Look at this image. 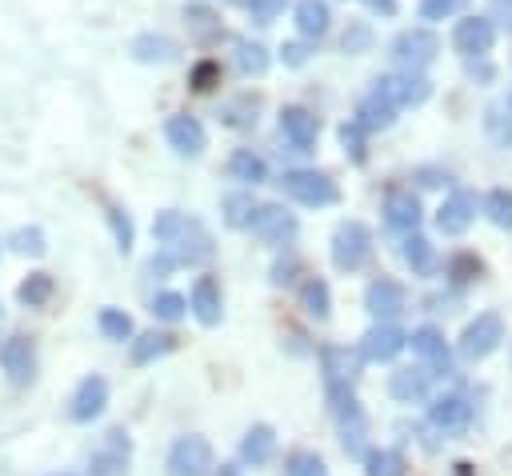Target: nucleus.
<instances>
[{"mask_svg":"<svg viewBox=\"0 0 512 476\" xmlns=\"http://www.w3.org/2000/svg\"><path fill=\"white\" fill-rule=\"evenodd\" d=\"M452 44H456V52H460V56L480 60V56H488V52H492V44H496V28H492V20H484V16H468V20H460V24H456Z\"/></svg>","mask_w":512,"mask_h":476,"instance_id":"4468645a","label":"nucleus"},{"mask_svg":"<svg viewBox=\"0 0 512 476\" xmlns=\"http://www.w3.org/2000/svg\"><path fill=\"white\" fill-rule=\"evenodd\" d=\"M0 364H4L12 384H28L36 376V348H32V340L28 336H8L0 344Z\"/></svg>","mask_w":512,"mask_h":476,"instance_id":"f3484780","label":"nucleus"},{"mask_svg":"<svg viewBox=\"0 0 512 476\" xmlns=\"http://www.w3.org/2000/svg\"><path fill=\"white\" fill-rule=\"evenodd\" d=\"M272 452H276V432H272L268 424H252V428L244 432V440H240V460H244L248 468H260V464L272 460Z\"/></svg>","mask_w":512,"mask_h":476,"instance_id":"5701e85b","label":"nucleus"},{"mask_svg":"<svg viewBox=\"0 0 512 476\" xmlns=\"http://www.w3.org/2000/svg\"><path fill=\"white\" fill-rule=\"evenodd\" d=\"M104 220H108V228H112V236H116V248H120V252H128V248H132V236H136V228H132L128 212H124V208H116V204H104Z\"/></svg>","mask_w":512,"mask_h":476,"instance_id":"79ce46f5","label":"nucleus"},{"mask_svg":"<svg viewBox=\"0 0 512 476\" xmlns=\"http://www.w3.org/2000/svg\"><path fill=\"white\" fill-rule=\"evenodd\" d=\"M184 312H188V300H184L180 292H160V296L152 300V316H156V320H168V324H176Z\"/></svg>","mask_w":512,"mask_h":476,"instance_id":"a18cd8bd","label":"nucleus"},{"mask_svg":"<svg viewBox=\"0 0 512 476\" xmlns=\"http://www.w3.org/2000/svg\"><path fill=\"white\" fill-rule=\"evenodd\" d=\"M280 188L296 200V204H308V208H328L340 200V188L332 176L324 172H312V168H292L280 176Z\"/></svg>","mask_w":512,"mask_h":476,"instance_id":"f03ea898","label":"nucleus"},{"mask_svg":"<svg viewBox=\"0 0 512 476\" xmlns=\"http://www.w3.org/2000/svg\"><path fill=\"white\" fill-rule=\"evenodd\" d=\"M172 348H176V336H168V332H144V336L132 340V364H152V360L168 356Z\"/></svg>","mask_w":512,"mask_h":476,"instance_id":"c85d7f7f","label":"nucleus"},{"mask_svg":"<svg viewBox=\"0 0 512 476\" xmlns=\"http://www.w3.org/2000/svg\"><path fill=\"white\" fill-rule=\"evenodd\" d=\"M488 132H492L500 144H512V116L504 120V112H500V108H492V112H488Z\"/></svg>","mask_w":512,"mask_h":476,"instance_id":"603ef678","label":"nucleus"},{"mask_svg":"<svg viewBox=\"0 0 512 476\" xmlns=\"http://www.w3.org/2000/svg\"><path fill=\"white\" fill-rule=\"evenodd\" d=\"M472 220H476V196L464 192V188L452 192V196L440 204V212H436V224H440L444 236H460V232H468Z\"/></svg>","mask_w":512,"mask_h":476,"instance_id":"6ab92c4d","label":"nucleus"},{"mask_svg":"<svg viewBox=\"0 0 512 476\" xmlns=\"http://www.w3.org/2000/svg\"><path fill=\"white\" fill-rule=\"evenodd\" d=\"M164 136H168V144H172L180 156H200V152L208 148L204 124H200L196 116H188V112L168 116V120H164Z\"/></svg>","mask_w":512,"mask_h":476,"instance_id":"dca6fc26","label":"nucleus"},{"mask_svg":"<svg viewBox=\"0 0 512 476\" xmlns=\"http://www.w3.org/2000/svg\"><path fill=\"white\" fill-rule=\"evenodd\" d=\"M280 60H284L288 68H300V64L308 60V48H304V44H284V48H280Z\"/></svg>","mask_w":512,"mask_h":476,"instance_id":"5fc2aeb1","label":"nucleus"},{"mask_svg":"<svg viewBox=\"0 0 512 476\" xmlns=\"http://www.w3.org/2000/svg\"><path fill=\"white\" fill-rule=\"evenodd\" d=\"M428 368H396L392 376H388V392H392V400H400V404H420V400H428Z\"/></svg>","mask_w":512,"mask_h":476,"instance_id":"4be33fe9","label":"nucleus"},{"mask_svg":"<svg viewBox=\"0 0 512 476\" xmlns=\"http://www.w3.org/2000/svg\"><path fill=\"white\" fill-rule=\"evenodd\" d=\"M400 252H404V264H408L416 276H432V272H436V248H432L424 236H416V232H412V236L404 240V248H400Z\"/></svg>","mask_w":512,"mask_h":476,"instance_id":"7c9ffc66","label":"nucleus"},{"mask_svg":"<svg viewBox=\"0 0 512 476\" xmlns=\"http://www.w3.org/2000/svg\"><path fill=\"white\" fill-rule=\"evenodd\" d=\"M280 136L296 148V152H312L316 136H320V116L300 108V104H288L280 108Z\"/></svg>","mask_w":512,"mask_h":476,"instance_id":"9d476101","label":"nucleus"},{"mask_svg":"<svg viewBox=\"0 0 512 476\" xmlns=\"http://www.w3.org/2000/svg\"><path fill=\"white\" fill-rule=\"evenodd\" d=\"M228 176L240 180V184H252V188H256V184L268 180V164H264L252 148H236V152L228 156Z\"/></svg>","mask_w":512,"mask_h":476,"instance_id":"393cba45","label":"nucleus"},{"mask_svg":"<svg viewBox=\"0 0 512 476\" xmlns=\"http://www.w3.org/2000/svg\"><path fill=\"white\" fill-rule=\"evenodd\" d=\"M324 380H352V356L348 348H320Z\"/></svg>","mask_w":512,"mask_h":476,"instance_id":"37998d69","label":"nucleus"},{"mask_svg":"<svg viewBox=\"0 0 512 476\" xmlns=\"http://www.w3.org/2000/svg\"><path fill=\"white\" fill-rule=\"evenodd\" d=\"M20 256H40L44 252V232L40 228H20V232H12V240H8Z\"/></svg>","mask_w":512,"mask_h":476,"instance_id":"09e8293b","label":"nucleus"},{"mask_svg":"<svg viewBox=\"0 0 512 476\" xmlns=\"http://www.w3.org/2000/svg\"><path fill=\"white\" fill-rule=\"evenodd\" d=\"M132 460V440L124 428H112L104 436V448L92 452V476H124Z\"/></svg>","mask_w":512,"mask_h":476,"instance_id":"2eb2a0df","label":"nucleus"},{"mask_svg":"<svg viewBox=\"0 0 512 476\" xmlns=\"http://www.w3.org/2000/svg\"><path fill=\"white\" fill-rule=\"evenodd\" d=\"M252 212H256L252 192H232V196H224V224H228V228H248V224H252Z\"/></svg>","mask_w":512,"mask_h":476,"instance_id":"e433bc0d","label":"nucleus"},{"mask_svg":"<svg viewBox=\"0 0 512 476\" xmlns=\"http://www.w3.org/2000/svg\"><path fill=\"white\" fill-rule=\"evenodd\" d=\"M360 4H368L372 12H384V16H392V12H396V0H360Z\"/></svg>","mask_w":512,"mask_h":476,"instance_id":"4d7b16f0","label":"nucleus"},{"mask_svg":"<svg viewBox=\"0 0 512 476\" xmlns=\"http://www.w3.org/2000/svg\"><path fill=\"white\" fill-rule=\"evenodd\" d=\"M368 40H372V36H368V28H364V24H356L352 32H344V52H360V48H368Z\"/></svg>","mask_w":512,"mask_h":476,"instance_id":"864d4df0","label":"nucleus"},{"mask_svg":"<svg viewBox=\"0 0 512 476\" xmlns=\"http://www.w3.org/2000/svg\"><path fill=\"white\" fill-rule=\"evenodd\" d=\"M236 68H240L244 76H264V68H268V52H264V44H256V40H240V44H236Z\"/></svg>","mask_w":512,"mask_h":476,"instance_id":"4c0bfd02","label":"nucleus"},{"mask_svg":"<svg viewBox=\"0 0 512 476\" xmlns=\"http://www.w3.org/2000/svg\"><path fill=\"white\" fill-rule=\"evenodd\" d=\"M392 116H396V108L380 96V92H368L364 100H360V108H356V124L364 128V132H376V128H388L392 124Z\"/></svg>","mask_w":512,"mask_h":476,"instance_id":"bb28decb","label":"nucleus"},{"mask_svg":"<svg viewBox=\"0 0 512 476\" xmlns=\"http://www.w3.org/2000/svg\"><path fill=\"white\" fill-rule=\"evenodd\" d=\"M372 260V232L360 220H344L332 232V264L340 272H360Z\"/></svg>","mask_w":512,"mask_h":476,"instance_id":"7ed1b4c3","label":"nucleus"},{"mask_svg":"<svg viewBox=\"0 0 512 476\" xmlns=\"http://www.w3.org/2000/svg\"><path fill=\"white\" fill-rule=\"evenodd\" d=\"M100 332L108 336V340H128L132 336V316L128 312H120V308H100Z\"/></svg>","mask_w":512,"mask_h":476,"instance_id":"c03bdc74","label":"nucleus"},{"mask_svg":"<svg viewBox=\"0 0 512 476\" xmlns=\"http://www.w3.org/2000/svg\"><path fill=\"white\" fill-rule=\"evenodd\" d=\"M408 344H412V352H416L424 364H432V372H440V376H448V372H452V352H448V344H444V332H440V328L424 324V328H416V332L408 336Z\"/></svg>","mask_w":512,"mask_h":476,"instance_id":"a211bd4d","label":"nucleus"},{"mask_svg":"<svg viewBox=\"0 0 512 476\" xmlns=\"http://www.w3.org/2000/svg\"><path fill=\"white\" fill-rule=\"evenodd\" d=\"M428 424H432L440 436H464L468 424H472V404H468V396H460V392L436 396V400L428 404Z\"/></svg>","mask_w":512,"mask_h":476,"instance_id":"423d86ee","label":"nucleus"},{"mask_svg":"<svg viewBox=\"0 0 512 476\" xmlns=\"http://www.w3.org/2000/svg\"><path fill=\"white\" fill-rule=\"evenodd\" d=\"M360 460L364 476H404V456L396 448H368Z\"/></svg>","mask_w":512,"mask_h":476,"instance_id":"2f4dec72","label":"nucleus"},{"mask_svg":"<svg viewBox=\"0 0 512 476\" xmlns=\"http://www.w3.org/2000/svg\"><path fill=\"white\" fill-rule=\"evenodd\" d=\"M364 308H368L376 320H396V316L408 308V292H404L400 280L380 276V280L368 284V292H364Z\"/></svg>","mask_w":512,"mask_h":476,"instance_id":"f8f14e48","label":"nucleus"},{"mask_svg":"<svg viewBox=\"0 0 512 476\" xmlns=\"http://www.w3.org/2000/svg\"><path fill=\"white\" fill-rule=\"evenodd\" d=\"M324 396H328V412L336 420H348L360 412V400L352 392V380H324Z\"/></svg>","mask_w":512,"mask_h":476,"instance_id":"c756f323","label":"nucleus"},{"mask_svg":"<svg viewBox=\"0 0 512 476\" xmlns=\"http://www.w3.org/2000/svg\"><path fill=\"white\" fill-rule=\"evenodd\" d=\"M52 292H56L52 276H48V272H32V276L16 288V300H20V304H28V308H44V304L52 300Z\"/></svg>","mask_w":512,"mask_h":476,"instance_id":"c9c22d12","label":"nucleus"},{"mask_svg":"<svg viewBox=\"0 0 512 476\" xmlns=\"http://www.w3.org/2000/svg\"><path fill=\"white\" fill-rule=\"evenodd\" d=\"M0 328H4V308H0Z\"/></svg>","mask_w":512,"mask_h":476,"instance_id":"bf43d9fd","label":"nucleus"},{"mask_svg":"<svg viewBox=\"0 0 512 476\" xmlns=\"http://www.w3.org/2000/svg\"><path fill=\"white\" fill-rule=\"evenodd\" d=\"M300 308H304L312 320H328V312H332V292H328V284H324L320 276H308V280L300 284Z\"/></svg>","mask_w":512,"mask_h":476,"instance_id":"cd10ccee","label":"nucleus"},{"mask_svg":"<svg viewBox=\"0 0 512 476\" xmlns=\"http://www.w3.org/2000/svg\"><path fill=\"white\" fill-rule=\"evenodd\" d=\"M500 340H504V320H500V312H480L464 332H460V356L464 360H488L496 348H500Z\"/></svg>","mask_w":512,"mask_h":476,"instance_id":"20e7f679","label":"nucleus"},{"mask_svg":"<svg viewBox=\"0 0 512 476\" xmlns=\"http://www.w3.org/2000/svg\"><path fill=\"white\" fill-rule=\"evenodd\" d=\"M264 244H288L296 236V216L280 204H256L252 224H248Z\"/></svg>","mask_w":512,"mask_h":476,"instance_id":"9b49d317","label":"nucleus"},{"mask_svg":"<svg viewBox=\"0 0 512 476\" xmlns=\"http://www.w3.org/2000/svg\"><path fill=\"white\" fill-rule=\"evenodd\" d=\"M364 128L356 124V120H348V124H340V144H344V152L356 160V164H364Z\"/></svg>","mask_w":512,"mask_h":476,"instance_id":"de8ad7c7","label":"nucleus"},{"mask_svg":"<svg viewBox=\"0 0 512 476\" xmlns=\"http://www.w3.org/2000/svg\"><path fill=\"white\" fill-rule=\"evenodd\" d=\"M436 52H440V40H436L428 28H408V32H400L396 44H392V56H396L404 68H412V72L428 68V64L436 60Z\"/></svg>","mask_w":512,"mask_h":476,"instance_id":"1a4fd4ad","label":"nucleus"},{"mask_svg":"<svg viewBox=\"0 0 512 476\" xmlns=\"http://www.w3.org/2000/svg\"><path fill=\"white\" fill-rule=\"evenodd\" d=\"M384 224L396 232H412L420 224V200L412 188H388L384 196Z\"/></svg>","mask_w":512,"mask_h":476,"instance_id":"aec40b11","label":"nucleus"},{"mask_svg":"<svg viewBox=\"0 0 512 476\" xmlns=\"http://www.w3.org/2000/svg\"><path fill=\"white\" fill-rule=\"evenodd\" d=\"M220 476H240V468L236 464H220Z\"/></svg>","mask_w":512,"mask_h":476,"instance_id":"13d9d810","label":"nucleus"},{"mask_svg":"<svg viewBox=\"0 0 512 476\" xmlns=\"http://www.w3.org/2000/svg\"><path fill=\"white\" fill-rule=\"evenodd\" d=\"M484 212H488V220L496 224V228H512V192L508 188H492L488 196H484Z\"/></svg>","mask_w":512,"mask_h":476,"instance_id":"ea45409f","label":"nucleus"},{"mask_svg":"<svg viewBox=\"0 0 512 476\" xmlns=\"http://www.w3.org/2000/svg\"><path fill=\"white\" fill-rule=\"evenodd\" d=\"M328 24H332V12H328L324 0H300L296 4V28H300V36L320 40L328 32Z\"/></svg>","mask_w":512,"mask_h":476,"instance_id":"a878e982","label":"nucleus"},{"mask_svg":"<svg viewBox=\"0 0 512 476\" xmlns=\"http://www.w3.org/2000/svg\"><path fill=\"white\" fill-rule=\"evenodd\" d=\"M184 20H188V32H192L200 44H208V40L220 36V20H216V12H212L208 4H188V8H184Z\"/></svg>","mask_w":512,"mask_h":476,"instance_id":"473e14b6","label":"nucleus"},{"mask_svg":"<svg viewBox=\"0 0 512 476\" xmlns=\"http://www.w3.org/2000/svg\"><path fill=\"white\" fill-rule=\"evenodd\" d=\"M492 20H500V28L512 32V0H492Z\"/></svg>","mask_w":512,"mask_h":476,"instance_id":"6e6d98bb","label":"nucleus"},{"mask_svg":"<svg viewBox=\"0 0 512 476\" xmlns=\"http://www.w3.org/2000/svg\"><path fill=\"white\" fill-rule=\"evenodd\" d=\"M188 308H192V316H196L204 328L220 324V316H224V296H220V284H216L212 276H196L192 296H188Z\"/></svg>","mask_w":512,"mask_h":476,"instance_id":"412c9836","label":"nucleus"},{"mask_svg":"<svg viewBox=\"0 0 512 476\" xmlns=\"http://www.w3.org/2000/svg\"><path fill=\"white\" fill-rule=\"evenodd\" d=\"M60 476H68V472H60Z\"/></svg>","mask_w":512,"mask_h":476,"instance_id":"052dcab7","label":"nucleus"},{"mask_svg":"<svg viewBox=\"0 0 512 476\" xmlns=\"http://www.w3.org/2000/svg\"><path fill=\"white\" fill-rule=\"evenodd\" d=\"M372 92H380L392 108H408V104H424L432 96V84L420 76V72H400V76H380L372 84Z\"/></svg>","mask_w":512,"mask_h":476,"instance_id":"0eeeda50","label":"nucleus"},{"mask_svg":"<svg viewBox=\"0 0 512 476\" xmlns=\"http://www.w3.org/2000/svg\"><path fill=\"white\" fill-rule=\"evenodd\" d=\"M444 276H448V284L464 288V284H476V280L484 276V264H480V256H476V252H456V256L448 260Z\"/></svg>","mask_w":512,"mask_h":476,"instance_id":"72a5a7b5","label":"nucleus"},{"mask_svg":"<svg viewBox=\"0 0 512 476\" xmlns=\"http://www.w3.org/2000/svg\"><path fill=\"white\" fill-rule=\"evenodd\" d=\"M108 408V380L104 376H84L68 400V416L76 424H92L100 412Z\"/></svg>","mask_w":512,"mask_h":476,"instance_id":"ddd939ff","label":"nucleus"},{"mask_svg":"<svg viewBox=\"0 0 512 476\" xmlns=\"http://www.w3.org/2000/svg\"><path fill=\"white\" fill-rule=\"evenodd\" d=\"M132 56H136L140 64H172V60L180 56V48H176V40H168V36L144 32V36L132 40Z\"/></svg>","mask_w":512,"mask_h":476,"instance_id":"b1692460","label":"nucleus"},{"mask_svg":"<svg viewBox=\"0 0 512 476\" xmlns=\"http://www.w3.org/2000/svg\"><path fill=\"white\" fill-rule=\"evenodd\" d=\"M152 236L160 240V252L152 256V272L164 276L172 268H184V264H200L212 256V236L204 232L200 220L184 216V212H160L152 220Z\"/></svg>","mask_w":512,"mask_h":476,"instance_id":"f257e3e1","label":"nucleus"},{"mask_svg":"<svg viewBox=\"0 0 512 476\" xmlns=\"http://www.w3.org/2000/svg\"><path fill=\"white\" fill-rule=\"evenodd\" d=\"M404 344H408V332L396 328L392 320H380L376 328H368V332L360 336V360H368V364L396 360V356L404 352Z\"/></svg>","mask_w":512,"mask_h":476,"instance_id":"6e6552de","label":"nucleus"},{"mask_svg":"<svg viewBox=\"0 0 512 476\" xmlns=\"http://www.w3.org/2000/svg\"><path fill=\"white\" fill-rule=\"evenodd\" d=\"M256 112H260V100H256L252 92H240L236 100H228V104H224V112H220V116H224V124H228V128H252V124H256Z\"/></svg>","mask_w":512,"mask_h":476,"instance_id":"f704fd0d","label":"nucleus"},{"mask_svg":"<svg viewBox=\"0 0 512 476\" xmlns=\"http://www.w3.org/2000/svg\"><path fill=\"white\" fill-rule=\"evenodd\" d=\"M188 84H192L196 92H212V88L220 84V64H216V60H200V64H192Z\"/></svg>","mask_w":512,"mask_h":476,"instance_id":"49530a36","label":"nucleus"},{"mask_svg":"<svg viewBox=\"0 0 512 476\" xmlns=\"http://www.w3.org/2000/svg\"><path fill=\"white\" fill-rule=\"evenodd\" d=\"M364 436H368V420H364V412L340 420V444H344L348 456H364Z\"/></svg>","mask_w":512,"mask_h":476,"instance_id":"58836bf2","label":"nucleus"},{"mask_svg":"<svg viewBox=\"0 0 512 476\" xmlns=\"http://www.w3.org/2000/svg\"><path fill=\"white\" fill-rule=\"evenodd\" d=\"M464 4H468V0H420V16H424V20H448V16H456Z\"/></svg>","mask_w":512,"mask_h":476,"instance_id":"3c124183","label":"nucleus"},{"mask_svg":"<svg viewBox=\"0 0 512 476\" xmlns=\"http://www.w3.org/2000/svg\"><path fill=\"white\" fill-rule=\"evenodd\" d=\"M284 476H328V464L316 456V452H288L284 460Z\"/></svg>","mask_w":512,"mask_h":476,"instance_id":"a19ab883","label":"nucleus"},{"mask_svg":"<svg viewBox=\"0 0 512 476\" xmlns=\"http://www.w3.org/2000/svg\"><path fill=\"white\" fill-rule=\"evenodd\" d=\"M240 4L248 8L252 24H272V20L284 12V4H288V0H240Z\"/></svg>","mask_w":512,"mask_h":476,"instance_id":"8fccbe9b","label":"nucleus"},{"mask_svg":"<svg viewBox=\"0 0 512 476\" xmlns=\"http://www.w3.org/2000/svg\"><path fill=\"white\" fill-rule=\"evenodd\" d=\"M212 444L204 436H180L168 448V476H212Z\"/></svg>","mask_w":512,"mask_h":476,"instance_id":"39448f33","label":"nucleus"}]
</instances>
